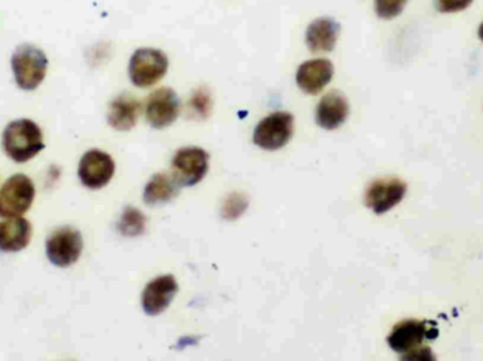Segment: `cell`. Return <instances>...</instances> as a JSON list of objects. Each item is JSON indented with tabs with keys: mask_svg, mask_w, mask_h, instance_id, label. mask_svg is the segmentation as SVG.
I'll return each instance as SVG.
<instances>
[{
	"mask_svg": "<svg viewBox=\"0 0 483 361\" xmlns=\"http://www.w3.org/2000/svg\"><path fill=\"white\" fill-rule=\"evenodd\" d=\"M12 71L22 91H34L47 75L48 58L44 51L32 44H23L12 55Z\"/></svg>",
	"mask_w": 483,
	"mask_h": 361,
	"instance_id": "cell-2",
	"label": "cell"
},
{
	"mask_svg": "<svg viewBox=\"0 0 483 361\" xmlns=\"http://www.w3.org/2000/svg\"><path fill=\"white\" fill-rule=\"evenodd\" d=\"M178 292V282L172 274L157 277L144 287L142 307L147 317H159L172 305Z\"/></svg>",
	"mask_w": 483,
	"mask_h": 361,
	"instance_id": "cell-11",
	"label": "cell"
},
{
	"mask_svg": "<svg viewBox=\"0 0 483 361\" xmlns=\"http://www.w3.org/2000/svg\"><path fill=\"white\" fill-rule=\"evenodd\" d=\"M429 337V329L419 320H404L396 325L388 337L389 346L394 352L401 353L403 358H409L414 353L421 352L419 346Z\"/></svg>",
	"mask_w": 483,
	"mask_h": 361,
	"instance_id": "cell-12",
	"label": "cell"
},
{
	"mask_svg": "<svg viewBox=\"0 0 483 361\" xmlns=\"http://www.w3.org/2000/svg\"><path fill=\"white\" fill-rule=\"evenodd\" d=\"M340 32V24L334 19L321 17V19L314 20L307 27L305 42H307L310 51L314 54L330 53V51L334 50L335 44H337Z\"/></svg>",
	"mask_w": 483,
	"mask_h": 361,
	"instance_id": "cell-17",
	"label": "cell"
},
{
	"mask_svg": "<svg viewBox=\"0 0 483 361\" xmlns=\"http://www.w3.org/2000/svg\"><path fill=\"white\" fill-rule=\"evenodd\" d=\"M84 251V239L80 230L64 226L48 236L45 254L53 266L67 268L80 260Z\"/></svg>",
	"mask_w": 483,
	"mask_h": 361,
	"instance_id": "cell-7",
	"label": "cell"
},
{
	"mask_svg": "<svg viewBox=\"0 0 483 361\" xmlns=\"http://www.w3.org/2000/svg\"><path fill=\"white\" fill-rule=\"evenodd\" d=\"M147 122L157 131L172 126L180 114V99L170 88H160L147 98L144 108Z\"/></svg>",
	"mask_w": 483,
	"mask_h": 361,
	"instance_id": "cell-9",
	"label": "cell"
},
{
	"mask_svg": "<svg viewBox=\"0 0 483 361\" xmlns=\"http://www.w3.org/2000/svg\"><path fill=\"white\" fill-rule=\"evenodd\" d=\"M191 113L195 114V118L207 119L212 111V99L207 89L200 88L192 93L190 99Z\"/></svg>",
	"mask_w": 483,
	"mask_h": 361,
	"instance_id": "cell-21",
	"label": "cell"
},
{
	"mask_svg": "<svg viewBox=\"0 0 483 361\" xmlns=\"http://www.w3.org/2000/svg\"><path fill=\"white\" fill-rule=\"evenodd\" d=\"M248 208L249 198L246 197L245 193L233 192L223 200L221 216L228 222H233V220H238L241 216L245 215Z\"/></svg>",
	"mask_w": 483,
	"mask_h": 361,
	"instance_id": "cell-20",
	"label": "cell"
},
{
	"mask_svg": "<svg viewBox=\"0 0 483 361\" xmlns=\"http://www.w3.org/2000/svg\"><path fill=\"white\" fill-rule=\"evenodd\" d=\"M294 133V116L289 112H274L259 122L253 132V143L261 150L283 149Z\"/></svg>",
	"mask_w": 483,
	"mask_h": 361,
	"instance_id": "cell-6",
	"label": "cell"
},
{
	"mask_svg": "<svg viewBox=\"0 0 483 361\" xmlns=\"http://www.w3.org/2000/svg\"><path fill=\"white\" fill-rule=\"evenodd\" d=\"M2 147L12 161L25 164L45 149L44 136L35 122L17 119L5 127Z\"/></svg>",
	"mask_w": 483,
	"mask_h": 361,
	"instance_id": "cell-1",
	"label": "cell"
},
{
	"mask_svg": "<svg viewBox=\"0 0 483 361\" xmlns=\"http://www.w3.org/2000/svg\"><path fill=\"white\" fill-rule=\"evenodd\" d=\"M474 0H434L436 9L439 13H458L468 9Z\"/></svg>",
	"mask_w": 483,
	"mask_h": 361,
	"instance_id": "cell-23",
	"label": "cell"
},
{
	"mask_svg": "<svg viewBox=\"0 0 483 361\" xmlns=\"http://www.w3.org/2000/svg\"><path fill=\"white\" fill-rule=\"evenodd\" d=\"M334 76V65L325 58L305 61L296 73V83L302 93L317 95L330 83Z\"/></svg>",
	"mask_w": 483,
	"mask_h": 361,
	"instance_id": "cell-13",
	"label": "cell"
},
{
	"mask_svg": "<svg viewBox=\"0 0 483 361\" xmlns=\"http://www.w3.org/2000/svg\"><path fill=\"white\" fill-rule=\"evenodd\" d=\"M406 190L403 180L396 178L376 180L366 190V206L376 215H383L403 200Z\"/></svg>",
	"mask_w": 483,
	"mask_h": 361,
	"instance_id": "cell-10",
	"label": "cell"
},
{
	"mask_svg": "<svg viewBox=\"0 0 483 361\" xmlns=\"http://www.w3.org/2000/svg\"><path fill=\"white\" fill-rule=\"evenodd\" d=\"M169 70V58L156 48H140L134 51L129 63V76L137 88L156 85Z\"/></svg>",
	"mask_w": 483,
	"mask_h": 361,
	"instance_id": "cell-3",
	"label": "cell"
},
{
	"mask_svg": "<svg viewBox=\"0 0 483 361\" xmlns=\"http://www.w3.org/2000/svg\"><path fill=\"white\" fill-rule=\"evenodd\" d=\"M146 216L134 206H126L118 220V231L124 238H139L146 230Z\"/></svg>",
	"mask_w": 483,
	"mask_h": 361,
	"instance_id": "cell-19",
	"label": "cell"
},
{
	"mask_svg": "<svg viewBox=\"0 0 483 361\" xmlns=\"http://www.w3.org/2000/svg\"><path fill=\"white\" fill-rule=\"evenodd\" d=\"M348 116H350V103L338 91L325 93L315 109V122L325 131H337L338 127L347 122Z\"/></svg>",
	"mask_w": 483,
	"mask_h": 361,
	"instance_id": "cell-14",
	"label": "cell"
},
{
	"mask_svg": "<svg viewBox=\"0 0 483 361\" xmlns=\"http://www.w3.org/2000/svg\"><path fill=\"white\" fill-rule=\"evenodd\" d=\"M180 192V185L175 182L172 175L159 174L153 175L147 182L143 190V200L147 205H164L172 202Z\"/></svg>",
	"mask_w": 483,
	"mask_h": 361,
	"instance_id": "cell-18",
	"label": "cell"
},
{
	"mask_svg": "<svg viewBox=\"0 0 483 361\" xmlns=\"http://www.w3.org/2000/svg\"><path fill=\"white\" fill-rule=\"evenodd\" d=\"M407 0H375V12L380 19L391 20L401 15Z\"/></svg>",
	"mask_w": 483,
	"mask_h": 361,
	"instance_id": "cell-22",
	"label": "cell"
},
{
	"mask_svg": "<svg viewBox=\"0 0 483 361\" xmlns=\"http://www.w3.org/2000/svg\"><path fill=\"white\" fill-rule=\"evenodd\" d=\"M478 33H479V38L483 42V23H482V24L479 25V32H478Z\"/></svg>",
	"mask_w": 483,
	"mask_h": 361,
	"instance_id": "cell-24",
	"label": "cell"
},
{
	"mask_svg": "<svg viewBox=\"0 0 483 361\" xmlns=\"http://www.w3.org/2000/svg\"><path fill=\"white\" fill-rule=\"evenodd\" d=\"M142 103L134 96L122 93L109 105L108 123L114 131L129 132L139 121Z\"/></svg>",
	"mask_w": 483,
	"mask_h": 361,
	"instance_id": "cell-16",
	"label": "cell"
},
{
	"mask_svg": "<svg viewBox=\"0 0 483 361\" xmlns=\"http://www.w3.org/2000/svg\"><path fill=\"white\" fill-rule=\"evenodd\" d=\"M210 170V154L201 147L177 150L172 161V175L180 188L200 184Z\"/></svg>",
	"mask_w": 483,
	"mask_h": 361,
	"instance_id": "cell-4",
	"label": "cell"
},
{
	"mask_svg": "<svg viewBox=\"0 0 483 361\" xmlns=\"http://www.w3.org/2000/svg\"><path fill=\"white\" fill-rule=\"evenodd\" d=\"M114 161L108 152L89 150L78 165L81 184L88 190H101L111 182L114 175Z\"/></svg>",
	"mask_w": 483,
	"mask_h": 361,
	"instance_id": "cell-8",
	"label": "cell"
},
{
	"mask_svg": "<svg viewBox=\"0 0 483 361\" xmlns=\"http://www.w3.org/2000/svg\"><path fill=\"white\" fill-rule=\"evenodd\" d=\"M32 236V223L27 219L6 218L0 222V251L19 253L29 246Z\"/></svg>",
	"mask_w": 483,
	"mask_h": 361,
	"instance_id": "cell-15",
	"label": "cell"
},
{
	"mask_svg": "<svg viewBox=\"0 0 483 361\" xmlns=\"http://www.w3.org/2000/svg\"><path fill=\"white\" fill-rule=\"evenodd\" d=\"M34 182L27 175L15 174L0 188V218H19L32 208Z\"/></svg>",
	"mask_w": 483,
	"mask_h": 361,
	"instance_id": "cell-5",
	"label": "cell"
}]
</instances>
